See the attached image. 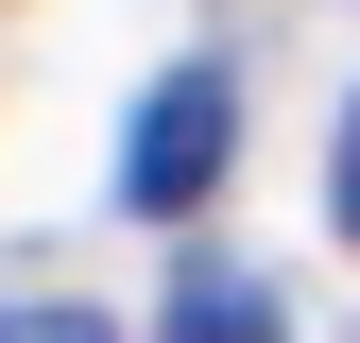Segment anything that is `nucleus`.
I'll return each instance as SVG.
<instances>
[{
	"label": "nucleus",
	"mask_w": 360,
	"mask_h": 343,
	"mask_svg": "<svg viewBox=\"0 0 360 343\" xmlns=\"http://www.w3.org/2000/svg\"><path fill=\"white\" fill-rule=\"evenodd\" d=\"M326 224L360 240V86H343V138H326Z\"/></svg>",
	"instance_id": "3"
},
{
	"label": "nucleus",
	"mask_w": 360,
	"mask_h": 343,
	"mask_svg": "<svg viewBox=\"0 0 360 343\" xmlns=\"http://www.w3.org/2000/svg\"><path fill=\"white\" fill-rule=\"evenodd\" d=\"M223 155H240V86L223 69H155L138 138H120V206H138V224H189V206L223 189Z\"/></svg>",
	"instance_id": "1"
},
{
	"label": "nucleus",
	"mask_w": 360,
	"mask_h": 343,
	"mask_svg": "<svg viewBox=\"0 0 360 343\" xmlns=\"http://www.w3.org/2000/svg\"><path fill=\"white\" fill-rule=\"evenodd\" d=\"M0 343H120L103 309H0Z\"/></svg>",
	"instance_id": "4"
},
{
	"label": "nucleus",
	"mask_w": 360,
	"mask_h": 343,
	"mask_svg": "<svg viewBox=\"0 0 360 343\" xmlns=\"http://www.w3.org/2000/svg\"><path fill=\"white\" fill-rule=\"evenodd\" d=\"M155 343H292V326H275V292H257V275L189 257V275H172V309H155Z\"/></svg>",
	"instance_id": "2"
}]
</instances>
